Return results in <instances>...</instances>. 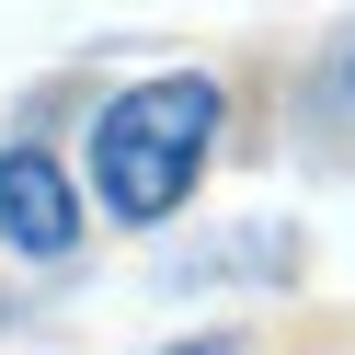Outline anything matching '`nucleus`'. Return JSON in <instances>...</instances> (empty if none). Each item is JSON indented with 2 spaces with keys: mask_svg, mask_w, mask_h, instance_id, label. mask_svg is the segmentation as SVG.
Here are the masks:
<instances>
[{
  "mask_svg": "<svg viewBox=\"0 0 355 355\" xmlns=\"http://www.w3.org/2000/svg\"><path fill=\"white\" fill-rule=\"evenodd\" d=\"M218 126H230V92H218L207 69L126 80V92L92 115V207L126 218V230H161V218L195 195V172L218 161Z\"/></svg>",
  "mask_w": 355,
  "mask_h": 355,
  "instance_id": "obj_1",
  "label": "nucleus"
},
{
  "mask_svg": "<svg viewBox=\"0 0 355 355\" xmlns=\"http://www.w3.org/2000/svg\"><path fill=\"white\" fill-rule=\"evenodd\" d=\"M80 172L58 161V149H35V138H12L0 149V241L24 263H58V252H80Z\"/></svg>",
  "mask_w": 355,
  "mask_h": 355,
  "instance_id": "obj_2",
  "label": "nucleus"
},
{
  "mask_svg": "<svg viewBox=\"0 0 355 355\" xmlns=\"http://www.w3.org/2000/svg\"><path fill=\"white\" fill-rule=\"evenodd\" d=\"M161 355H252L241 332H195V344H161Z\"/></svg>",
  "mask_w": 355,
  "mask_h": 355,
  "instance_id": "obj_3",
  "label": "nucleus"
},
{
  "mask_svg": "<svg viewBox=\"0 0 355 355\" xmlns=\"http://www.w3.org/2000/svg\"><path fill=\"white\" fill-rule=\"evenodd\" d=\"M344 92H355V46H344Z\"/></svg>",
  "mask_w": 355,
  "mask_h": 355,
  "instance_id": "obj_4",
  "label": "nucleus"
}]
</instances>
